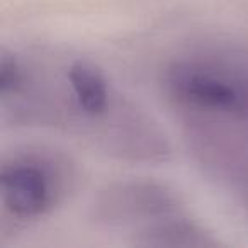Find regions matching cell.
<instances>
[{
  "label": "cell",
  "mask_w": 248,
  "mask_h": 248,
  "mask_svg": "<svg viewBox=\"0 0 248 248\" xmlns=\"http://www.w3.org/2000/svg\"><path fill=\"white\" fill-rule=\"evenodd\" d=\"M0 117L4 126L53 129L126 162L162 163L172 155L153 117L82 56L4 48Z\"/></svg>",
  "instance_id": "cell-1"
},
{
  "label": "cell",
  "mask_w": 248,
  "mask_h": 248,
  "mask_svg": "<svg viewBox=\"0 0 248 248\" xmlns=\"http://www.w3.org/2000/svg\"><path fill=\"white\" fill-rule=\"evenodd\" d=\"M160 89L197 165L248 216V46L184 49L165 63Z\"/></svg>",
  "instance_id": "cell-2"
},
{
  "label": "cell",
  "mask_w": 248,
  "mask_h": 248,
  "mask_svg": "<svg viewBox=\"0 0 248 248\" xmlns=\"http://www.w3.org/2000/svg\"><path fill=\"white\" fill-rule=\"evenodd\" d=\"M95 219L145 247H214L219 241L169 187L128 180L107 187L95 202Z\"/></svg>",
  "instance_id": "cell-3"
},
{
  "label": "cell",
  "mask_w": 248,
  "mask_h": 248,
  "mask_svg": "<svg viewBox=\"0 0 248 248\" xmlns=\"http://www.w3.org/2000/svg\"><path fill=\"white\" fill-rule=\"evenodd\" d=\"M78 170L72 158L46 146H24L0 165V240L36 226L73 194Z\"/></svg>",
  "instance_id": "cell-4"
}]
</instances>
